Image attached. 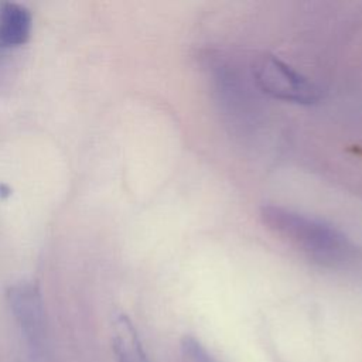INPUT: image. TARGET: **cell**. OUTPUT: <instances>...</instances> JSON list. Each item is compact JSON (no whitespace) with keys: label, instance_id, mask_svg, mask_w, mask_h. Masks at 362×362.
<instances>
[{"label":"cell","instance_id":"obj_4","mask_svg":"<svg viewBox=\"0 0 362 362\" xmlns=\"http://www.w3.org/2000/svg\"><path fill=\"white\" fill-rule=\"evenodd\" d=\"M31 13L27 7L13 3H0V45L18 47L27 42L31 33Z\"/></svg>","mask_w":362,"mask_h":362},{"label":"cell","instance_id":"obj_2","mask_svg":"<svg viewBox=\"0 0 362 362\" xmlns=\"http://www.w3.org/2000/svg\"><path fill=\"white\" fill-rule=\"evenodd\" d=\"M252 74L256 86L270 98L300 105H313L322 98V89L315 82L273 54L257 55Z\"/></svg>","mask_w":362,"mask_h":362},{"label":"cell","instance_id":"obj_3","mask_svg":"<svg viewBox=\"0 0 362 362\" xmlns=\"http://www.w3.org/2000/svg\"><path fill=\"white\" fill-rule=\"evenodd\" d=\"M7 301L28 346L33 352H41L45 341V311L38 286L18 281L8 287Z\"/></svg>","mask_w":362,"mask_h":362},{"label":"cell","instance_id":"obj_1","mask_svg":"<svg viewBox=\"0 0 362 362\" xmlns=\"http://www.w3.org/2000/svg\"><path fill=\"white\" fill-rule=\"evenodd\" d=\"M260 218L274 235L320 266L342 267L358 257L355 243L324 221L279 205H263Z\"/></svg>","mask_w":362,"mask_h":362},{"label":"cell","instance_id":"obj_5","mask_svg":"<svg viewBox=\"0 0 362 362\" xmlns=\"http://www.w3.org/2000/svg\"><path fill=\"white\" fill-rule=\"evenodd\" d=\"M112 342L117 362H150L134 325L124 314L116 315L113 321Z\"/></svg>","mask_w":362,"mask_h":362}]
</instances>
